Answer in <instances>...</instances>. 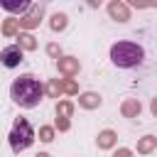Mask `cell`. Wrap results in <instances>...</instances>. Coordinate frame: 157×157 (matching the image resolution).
Listing matches in <instances>:
<instances>
[{
    "label": "cell",
    "mask_w": 157,
    "mask_h": 157,
    "mask_svg": "<svg viewBox=\"0 0 157 157\" xmlns=\"http://www.w3.org/2000/svg\"><path fill=\"white\" fill-rule=\"evenodd\" d=\"M42 93H44V88H42V83H39L32 74L17 76V78L12 81V86H10L12 101H15L17 105H22V108H34V105H39Z\"/></svg>",
    "instance_id": "obj_1"
},
{
    "label": "cell",
    "mask_w": 157,
    "mask_h": 157,
    "mask_svg": "<svg viewBox=\"0 0 157 157\" xmlns=\"http://www.w3.org/2000/svg\"><path fill=\"white\" fill-rule=\"evenodd\" d=\"M145 59V52L140 44L135 42H118L110 47V61L120 69H130V66H137L140 61Z\"/></svg>",
    "instance_id": "obj_2"
},
{
    "label": "cell",
    "mask_w": 157,
    "mask_h": 157,
    "mask_svg": "<svg viewBox=\"0 0 157 157\" xmlns=\"http://www.w3.org/2000/svg\"><path fill=\"white\" fill-rule=\"evenodd\" d=\"M32 142H34V130H32V125H29L25 118H17L15 125H12V130H10V147H12V152H22V150H27Z\"/></svg>",
    "instance_id": "obj_3"
},
{
    "label": "cell",
    "mask_w": 157,
    "mask_h": 157,
    "mask_svg": "<svg viewBox=\"0 0 157 157\" xmlns=\"http://www.w3.org/2000/svg\"><path fill=\"white\" fill-rule=\"evenodd\" d=\"M20 61H22V49H20L17 44H10V47H5V49L0 52V64H2V66L15 69Z\"/></svg>",
    "instance_id": "obj_4"
},
{
    "label": "cell",
    "mask_w": 157,
    "mask_h": 157,
    "mask_svg": "<svg viewBox=\"0 0 157 157\" xmlns=\"http://www.w3.org/2000/svg\"><path fill=\"white\" fill-rule=\"evenodd\" d=\"M34 12L32 15H27V17H22V20H17V25H22V27H34L37 22H39V17H42V5H37V7H32Z\"/></svg>",
    "instance_id": "obj_5"
},
{
    "label": "cell",
    "mask_w": 157,
    "mask_h": 157,
    "mask_svg": "<svg viewBox=\"0 0 157 157\" xmlns=\"http://www.w3.org/2000/svg\"><path fill=\"white\" fill-rule=\"evenodd\" d=\"M0 7H2V10H7V12H27L32 5H29V2H7V0H2V2H0Z\"/></svg>",
    "instance_id": "obj_6"
},
{
    "label": "cell",
    "mask_w": 157,
    "mask_h": 157,
    "mask_svg": "<svg viewBox=\"0 0 157 157\" xmlns=\"http://www.w3.org/2000/svg\"><path fill=\"white\" fill-rule=\"evenodd\" d=\"M17 39H20V44H17L20 49H22V47H25V49H34V47H37V42H34L32 34H20Z\"/></svg>",
    "instance_id": "obj_7"
},
{
    "label": "cell",
    "mask_w": 157,
    "mask_h": 157,
    "mask_svg": "<svg viewBox=\"0 0 157 157\" xmlns=\"http://www.w3.org/2000/svg\"><path fill=\"white\" fill-rule=\"evenodd\" d=\"M108 10H110V15H113V17H120V20H128V10H125L123 5H118V2H113V5L108 7Z\"/></svg>",
    "instance_id": "obj_8"
},
{
    "label": "cell",
    "mask_w": 157,
    "mask_h": 157,
    "mask_svg": "<svg viewBox=\"0 0 157 157\" xmlns=\"http://www.w3.org/2000/svg\"><path fill=\"white\" fill-rule=\"evenodd\" d=\"M59 69H61L64 74H74V71H76V61H74V59H59Z\"/></svg>",
    "instance_id": "obj_9"
},
{
    "label": "cell",
    "mask_w": 157,
    "mask_h": 157,
    "mask_svg": "<svg viewBox=\"0 0 157 157\" xmlns=\"http://www.w3.org/2000/svg\"><path fill=\"white\" fill-rule=\"evenodd\" d=\"M66 27V15H54L52 17V29H64Z\"/></svg>",
    "instance_id": "obj_10"
},
{
    "label": "cell",
    "mask_w": 157,
    "mask_h": 157,
    "mask_svg": "<svg viewBox=\"0 0 157 157\" xmlns=\"http://www.w3.org/2000/svg\"><path fill=\"white\" fill-rule=\"evenodd\" d=\"M81 103H83L86 108H93V105H98L101 101H98V96H93V93H86V96L81 98Z\"/></svg>",
    "instance_id": "obj_11"
},
{
    "label": "cell",
    "mask_w": 157,
    "mask_h": 157,
    "mask_svg": "<svg viewBox=\"0 0 157 157\" xmlns=\"http://www.w3.org/2000/svg\"><path fill=\"white\" fill-rule=\"evenodd\" d=\"M98 145H101V147H108V145H113V132H110V130H105V132L101 135Z\"/></svg>",
    "instance_id": "obj_12"
},
{
    "label": "cell",
    "mask_w": 157,
    "mask_h": 157,
    "mask_svg": "<svg viewBox=\"0 0 157 157\" xmlns=\"http://www.w3.org/2000/svg\"><path fill=\"white\" fill-rule=\"evenodd\" d=\"M15 29H17V20H7V22H5V27H2V32H5V34H15Z\"/></svg>",
    "instance_id": "obj_13"
},
{
    "label": "cell",
    "mask_w": 157,
    "mask_h": 157,
    "mask_svg": "<svg viewBox=\"0 0 157 157\" xmlns=\"http://www.w3.org/2000/svg\"><path fill=\"white\" fill-rule=\"evenodd\" d=\"M52 135H54V130H52V128H42V130H39V137H42L44 142H49V140H52Z\"/></svg>",
    "instance_id": "obj_14"
},
{
    "label": "cell",
    "mask_w": 157,
    "mask_h": 157,
    "mask_svg": "<svg viewBox=\"0 0 157 157\" xmlns=\"http://www.w3.org/2000/svg\"><path fill=\"white\" fill-rule=\"evenodd\" d=\"M56 113H61V118H66L71 113V105L69 103H61V105H56Z\"/></svg>",
    "instance_id": "obj_15"
},
{
    "label": "cell",
    "mask_w": 157,
    "mask_h": 157,
    "mask_svg": "<svg viewBox=\"0 0 157 157\" xmlns=\"http://www.w3.org/2000/svg\"><path fill=\"white\" fill-rule=\"evenodd\" d=\"M115 157H130V152H128V150H120V152H118Z\"/></svg>",
    "instance_id": "obj_16"
},
{
    "label": "cell",
    "mask_w": 157,
    "mask_h": 157,
    "mask_svg": "<svg viewBox=\"0 0 157 157\" xmlns=\"http://www.w3.org/2000/svg\"><path fill=\"white\" fill-rule=\"evenodd\" d=\"M37 157H49V155H37Z\"/></svg>",
    "instance_id": "obj_17"
}]
</instances>
